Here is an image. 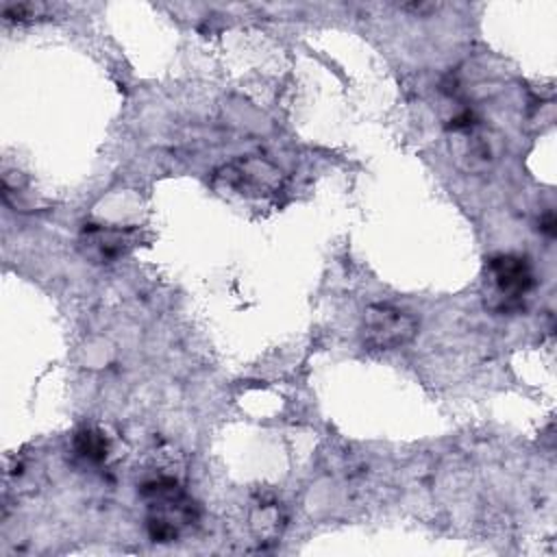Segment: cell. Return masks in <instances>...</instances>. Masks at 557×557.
Here are the masks:
<instances>
[{
	"label": "cell",
	"instance_id": "obj_1",
	"mask_svg": "<svg viewBox=\"0 0 557 557\" xmlns=\"http://www.w3.org/2000/svg\"><path fill=\"white\" fill-rule=\"evenodd\" d=\"M141 496L148 503L146 527L154 542H174L198 520L194 500L174 479H152L144 483Z\"/></svg>",
	"mask_w": 557,
	"mask_h": 557
},
{
	"label": "cell",
	"instance_id": "obj_2",
	"mask_svg": "<svg viewBox=\"0 0 557 557\" xmlns=\"http://www.w3.org/2000/svg\"><path fill=\"white\" fill-rule=\"evenodd\" d=\"M487 300L494 309L511 311L522 307L524 296L533 289L535 278L531 263L520 255H496L485 268Z\"/></svg>",
	"mask_w": 557,
	"mask_h": 557
},
{
	"label": "cell",
	"instance_id": "obj_3",
	"mask_svg": "<svg viewBox=\"0 0 557 557\" xmlns=\"http://www.w3.org/2000/svg\"><path fill=\"white\" fill-rule=\"evenodd\" d=\"M420 322L413 313L394 305H370L363 311L361 335L366 346L374 350H396L418 335Z\"/></svg>",
	"mask_w": 557,
	"mask_h": 557
},
{
	"label": "cell",
	"instance_id": "obj_4",
	"mask_svg": "<svg viewBox=\"0 0 557 557\" xmlns=\"http://www.w3.org/2000/svg\"><path fill=\"white\" fill-rule=\"evenodd\" d=\"M281 181H283V172L274 163H270L261 157L235 159V161L222 165L213 176L215 185H220L228 191H235L239 196H246V198L270 196V194L278 191Z\"/></svg>",
	"mask_w": 557,
	"mask_h": 557
},
{
	"label": "cell",
	"instance_id": "obj_5",
	"mask_svg": "<svg viewBox=\"0 0 557 557\" xmlns=\"http://www.w3.org/2000/svg\"><path fill=\"white\" fill-rule=\"evenodd\" d=\"M457 135L463 137V157L468 161V170L481 172L492 168L498 161L503 144H500V137L494 135L492 131H485L481 128V124H476Z\"/></svg>",
	"mask_w": 557,
	"mask_h": 557
},
{
	"label": "cell",
	"instance_id": "obj_6",
	"mask_svg": "<svg viewBox=\"0 0 557 557\" xmlns=\"http://www.w3.org/2000/svg\"><path fill=\"white\" fill-rule=\"evenodd\" d=\"M87 235V244H91L98 250L100 259H115L124 252L126 237L122 231H107V228H96L89 226L83 231Z\"/></svg>",
	"mask_w": 557,
	"mask_h": 557
},
{
	"label": "cell",
	"instance_id": "obj_7",
	"mask_svg": "<svg viewBox=\"0 0 557 557\" xmlns=\"http://www.w3.org/2000/svg\"><path fill=\"white\" fill-rule=\"evenodd\" d=\"M74 450L78 457L91 463H100L107 457V437L98 429H81L74 435Z\"/></svg>",
	"mask_w": 557,
	"mask_h": 557
}]
</instances>
